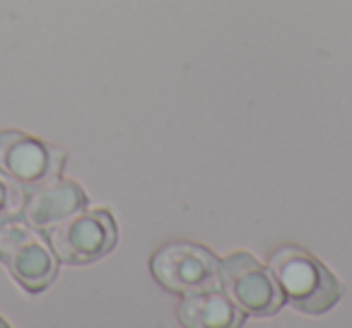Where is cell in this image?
Returning <instances> with one entry per match:
<instances>
[{"mask_svg": "<svg viewBox=\"0 0 352 328\" xmlns=\"http://www.w3.org/2000/svg\"><path fill=\"white\" fill-rule=\"evenodd\" d=\"M63 167L65 152L60 147L20 131L0 133V172L27 191L58 179Z\"/></svg>", "mask_w": 352, "mask_h": 328, "instance_id": "cell-6", "label": "cell"}, {"mask_svg": "<svg viewBox=\"0 0 352 328\" xmlns=\"http://www.w3.org/2000/svg\"><path fill=\"white\" fill-rule=\"evenodd\" d=\"M0 326H8V323H6V321H3V318H0Z\"/></svg>", "mask_w": 352, "mask_h": 328, "instance_id": "cell-10", "label": "cell"}, {"mask_svg": "<svg viewBox=\"0 0 352 328\" xmlns=\"http://www.w3.org/2000/svg\"><path fill=\"white\" fill-rule=\"evenodd\" d=\"M58 261L70 265H87L111 254L118 232L109 210H87L70 215L46 232Z\"/></svg>", "mask_w": 352, "mask_h": 328, "instance_id": "cell-5", "label": "cell"}, {"mask_svg": "<svg viewBox=\"0 0 352 328\" xmlns=\"http://www.w3.org/2000/svg\"><path fill=\"white\" fill-rule=\"evenodd\" d=\"M155 280L176 297L220 289V261L210 249L191 241H169L150 259Z\"/></svg>", "mask_w": 352, "mask_h": 328, "instance_id": "cell-3", "label": "cell"}, {"mask_svg": "<svg viewBox=\"0 0 352 328\" xmlns=\"http://www.w3.org/2000/svg\"><path fill=\"white\" fill-rule=\"evenodd\" d=\"M246 314L227 297V292L188 294L179 302V321L191 328H234L244 323Z\"/></svg>", "mask_w": 352, "mask_h": 328, "instance_id": "cell-8", "label": "cell"}, {"mask_svg": "<svg viewBox=\"0 0 352 328\" xmlns=\"http://www.w3.org/2000/svg\"><path fill=\"white\" fill-rule=\"evenodd\" d=\"M270 270L285 294V302L309 316L331 311L342 294L338 278L302 246H280L270 256Z\"/></svg>", "mask_w": 352, "mask_h": 328, "instance_id": "cell-1", "label": "cell"}, {"mask_svg": "<svg viewBox=\"0 0 352 328\" xmlns=\"http://www.w3.org/2000/svg\"><path fill=\"white\" fill-rule=\"evenodd\" d=\"M25 201H27V188L20 186L8 174L0 172V222L22 217Z\"/></svg>", "mask_w": 352, "mask_h": 328, "instance_id": "cell-9", "label": "cell"}, {"mask_svg": "<svg viewBox=\"0 0 352 328\" xmlns=\"http://www.w3.org/2000/svg\"><path fill=\"white\" fill-rule=\"evenodd\" d=\"M220 283L227 297L246 316L265 318L280 311L285 294L275 280L273 270L249 254H230L220 261Z\"/></svg>", "mask_w": 352, "mask_h": 328, "instance_id": "cell-4", "label": "cell"}, {"mask_svg": "<svg viewBox=\"0 0 352 328\" xmlns=\"http://www.w3.org/2000/svg\"><path fill=\"white\" fill-rule=\"evenodd\" d=\"M0 261L30 294L44 292L58 275V256L49 237L20 217L0 222Z\"/></svg>", "mask_w": 352, "mask_h": 328, "instance_id": "cell-2", "label": "cell"}, {"mask_svg": "<svg viewBox=\"0 0 352 328\" xmlns=\"http://www.w3.org/2000/svg\"><path fill=\"white\" fill-rule=\"evenodd\" d=\"M87 203H89L87 196H85V191L78 184L65 182V179L58 177L54 182L41 184V186L27 191L22 217L32 227H36V230L49 232L51 227L60 225L70 215L87 208Z\"/></svg>", "mask_w": 352, "mask_h": 328, "instance_id": "cell-7", "label": "cell"}]
</instances>
